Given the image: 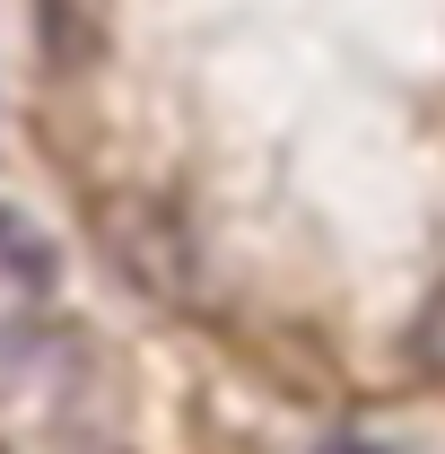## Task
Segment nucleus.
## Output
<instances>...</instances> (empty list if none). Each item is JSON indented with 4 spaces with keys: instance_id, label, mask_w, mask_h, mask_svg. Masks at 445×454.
<instances>
[{
    "instance_id": "1",
    "label": "nucleus",
    "mask_w": 445,
    "mask_h": 454,
    "mask_svg": "<svg viewBox=\"0 0 445 454\" xmlns=\"http://www.w3.org/2000/svg\"><path fill=\"white\" fill-rule=\"evenodd\" d=\"M97 254H105V271L131 297H149V306H183L192 297V236L175 219L167 201H149V192H105L97 201Z\"/></svg>"
},
{
    "instance_id": "2",
    "label": "nucleus",
    "mask_w": 445,
    "mask_h": 454,
    "mask_svg": "<svg viewBox=\"0 0 445 454\" xmlns=\"http://www.w3.org/2000/svg\"><path fill=\"white\" fill-rule=\"evenodd\" d=\"M0 288H18V297H44L53 288V245H44V227H27L18 210H0Z\"/></svg>"
},
{
    "instance_id": "3",
    "label": "nucleus",
    "mask_w": 445,
    "mask_h": 454,
    "mask_svg": "<svg viewBox=\"0 0 445 454\" xmlns=\"http://www.w3.org/2000/svg\"><path fill=\"white\" fill-rule=\"evenodd\" d=\"M35 27H44V53L53 61H88V44H97V0H35Z\"/></svg>"
},
{
    "instance_id": "4",
    "label": "nucleus",
    "mask_w": 445,
    "mask_h": 454,
    "mask_svg": "<svg viewBox=\"0 0 445 454\" xmlns=\"http://www.w3.org/2000/svg\"><path fill=\"white\" fill-rule=\"evenodd\" d=\"M410 367L445 385V288L428 297V306H419V324H410Z\"/></svg>"
},
{
    "instance_id": "5",
    "label": "nucleus",
    "mask_w": 445,
    "mask_h": 454,
    "mask_svg": "<svg viewBox=\"0 0 445 454\" xmlns=\"http://www.w3.org/2000/svg\"><path fill=\"white\" fill-rule=\"evenodd\" d=\"M324 454H385V446H367V437H332Z\"/></svg>"
}]
</instances>
